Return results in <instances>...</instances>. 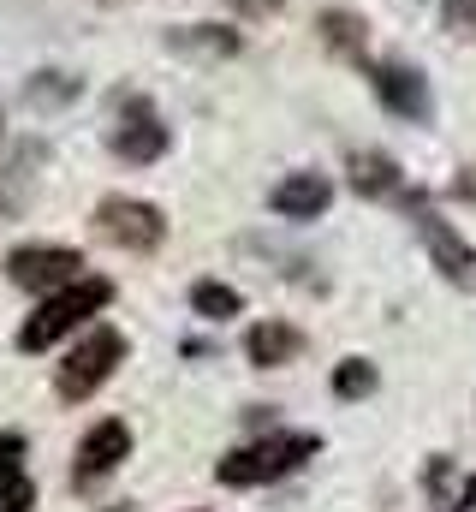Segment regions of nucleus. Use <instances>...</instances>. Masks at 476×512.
Here are the masks:
<instances>
[{
    "label": "nucleus",
    "instance_id": "obj_14",
    "mask_svg": "<svg viewBox=\"0 0 476 512\" xmlns=\"http://www.w3.org/2000/svg\"><path fill=\"white\" fill-rule=\"evenodd\" d=\"M191 310L209 322H233V316H244V298L227 280H191Z\"/></svg>",
    "mask_w": 476,
    "mask_h": 512
},
{
    "label": "nucleus",
    "instance_id": "obj_15",
    "mask_svg": "<svg viewBox=\"0 0 476 512\" xmlns=\"http://www.w3.org/2000/svg\"><path fill=\"white\" fill-rule=\"evenodd\" d=\"M375 382H381V376H375V364H369V358H346V364L334 370V393H340V399H369Z\"/></svg>",
    "mask_w": 476,
    "mask_h": 512
},
{
    "label": "nucleus",
    "instance_id": "obj_13",
    "mask_svg": "<svg viewBox=\"0 0 476 512\" xmlns=\"http://www.w3.org/2000/svg\"><path fill=\"white\" fill-rule=\"evenodd\" d=\"M316 30H322V42L334 48V54H346V60H363V48H369V24L346 12V6H328L322 18H316Z\"/></svg>",
    "mask_w": 476,
    "mask_h": 512
},
{
    "label": "nucleus",
    "instance_id": "obj_20",
    "mask_svg": "<svg viewBox=\"0 0 476 512\" xmlns=\"http://www.w3.org/2000/svg\"><path fill=\"white\" fill-rule=\"evenodd\" d=\"M453 512H476V477L459 489V501H453Z\"/></svg>",
    "mask_w": 476,
    "mask_h": 512
},
{
    "label": "nucleus",
    "instance_id": "obj_5",
    "mask_svg": "<svg viewBox=\"0 0 476 512\" xmlns=\"http://www.w3.org/2000/svg\"><path fill=\"white\" fill-rule=\"evenodd\" d=\"M78 274H84V251H72V245H18V251H6V280L18 292H36V298L72 286Z\"/></svg>",
    "mask_w": 476,
    "mask_h": 512
},
{
    "label": "nucleus",
    "instance_id": "obj_9",
    "mask_svg": "<svg viewBox=\"0 0 476 512\" xmlns=\"http://www.w3.org/2000/svg\"><path fill=\"white\" fill-rule=\"evenodd\" d=\"M417 233H423V245H429V256H435V268H441L453 286H476V251L459 239L453 221H441L435 209L417 203Z\"/></svg>",
    "mask_w": 476,
    "mask_h": 512
},
{
    "label": "nucleus",
    "instance_id": "obj_1",
    "mask_svg": "<svg viewBox=\"0 0 476 512\" xmlns=\"http://www.w3.org/2000/svg\"><path fill=\"white\" fill-rule=\"evenodd\" d=\"M108 304H114V280H102V274H78L72 286L48 292V298L24 316V328H18V352H54L66 334H78L84 322H96Z\"/></svg>",
    "mask_w": 476,
    "mask_h": 512
},
{
    "label": "nucleus",
    "instance_id": "obj_17",
    "mask_svg": "<svg viewBox=\"0 0 476 512\" xmlns=\"http://www.w3.org/2000/svg\"><path fill=\"white\" fill-rule=\"evenodd\" d=\"M24 453H30V441H24L18 429H0V483L24 471Z\"/></svg>",
    "mask_w": 476,
    "mask_h": 512
},
{
    "label": "nucleus",
    "instance_id": "obj_12",
    "mask_svg": "<svg viewBox=\"0 0 476 512\" xmlns=\"http://www.w3.org/2000/svg\"><path fill=\"white\" fill-rule=\"evenodd\" d=\"M346 173H352V185L363 197H399V161L381 155V149H357L346 161Z\"/></svg>",
    "mask_w": 476,
    "mask_h": 512
},
{
    "label": "nucleus",
    "instance_id": "obj_21",
    "mask_svg": "<svg viewBox=\"0 0 476 512\" xmlns=\"http://www.w3.org/2000/svg\"><path fill=\"white\" fill-rule=\"evenodd\" d=\"M114 512H131V507H114Z\"/></svg>",
    "mask_w": 476,
    "mask_h": 512
},
{
    "label": "nucleus",
    "instance_id": "obj_19",
    "mask_svg": "<svg viewBox=\"0 0 476 512\" xmlns=\"http://www.w3.org/2000/svg\"><path fill=\"white\" fill-rule=\"evenodd\" d=\"M227 6H233V12H244V18H268L280 0H227Z\"/></svg>",
    "mask_w": 476,
    "mask_h": 512
},
{
    "label": "nucleus",
    "instance_id": "obj_4",
    "mask_svg": "<svg viewBox=\"0 0 476 512\" xmlns=\"http://www.w3.org/2000/svg\"><path fill=\"white\" fill-rule=\"evenodd\" d=\"M96 233L131 256H149L167 245V215L143 197H102L96 203Z\"/></svg>",
    "mask_w": 476,
    "mask_h": 512
},
{
    "label": "nucleus",
    "instance_id": "obj_10",
    "mask_svg": "<svg viewBox=\"0 0 476 512\" xmlns=\"http://www.w3.org/2000/svg\"><path fill=\"white\" fill-rule=\"evenodd\" d=\"M328 203H334V185H328L322 173H286V179L268 191V209H274L280 221H322Z\"/></svg>",
    "mask_w": 476,
    "mask_h": 512
},
{
    "label": "nucleus",
    "instance_id": "obj_8",
    "mask_svg": "<svg viewBox=\"0 0 476 512\" xmlns=\"http://www.w3.org/2000/svg\"><path fill=\"white\" fill-rule=\"evenodd\" d=\"M108 149H114L119 161H131V167L161 161V155H167V126H161V114H155L149 102H125V120L114 126Z\"/></svg>",
    "mask_w": 476,
    "mask_h": 512
},
{
    "label": "nucleus",
    "instance_id": "obj_11",
    "mask_svg": "<svg viewBox=\"0 0 476 512\" xmlns=\"http://www.w3.org/2000/svg\"><path fill=\"white\" fill-rule=\"evenodd\" d=\"M304 352V334L292 328V322H280V316H262V322H250V334H244V358L256 364V370H280V364H292Z\"/></svg>",
    "mask_w": 476,
    "mask_h": 512
},
{
    "label": "nucleus",
    "instance_id": "obj_3",
    "mask_svg": "<svg viewBox=\"0 0 476 512\" xmlns=\"http://www.w3.org/2000/svg\"><path fill=\"white\" fill-rule=\"evenodd\" d=\"M119 364H125V334H119V328H90V334L60 358V370H54V393H60L66 405H78V399H90L96 387L108 382Z\"/></svg>",
    "mask_w": 476,
    "mask_h": 512
},
{
    "label": "nucleus",
    "instance_id": "obj_16",
    "mask_svg": "<svg viewBox=\"0 0 476 512\" xmlns=\"http://www.w3.org/2000/svg\"><path fill=\"white\" fill-rule=\"evenodd\" d=\"M30 507H36V483H30L24 471L6 477V483H0V512H30Z\"/></svg>",
    "mask_w": 476,
    "mask_h": 512
},
{
    "label": "nucleus",
    "instance_id": "obj_22",
    "mask_svg": "<svg viewBox=\"0 0 476 512\" xmlns=\"http://www.w3.org/2000/svg\"><path fill=\"white\" fill-rule=\"evenodd\" d=\"M197 512H203V507H197Z\"/></svg>",
    "mask_w": 476,
    "mask_h": 512
},
{
    "label": "nucleus",
    "instance_id": "obj_18",
    "mask_svg": "<svg viewBox=\"0 0 476 512\" xmlns=\"http://www.w3.org/2000/svg\"><path fill=\"white\" fill-rule=\"evenodd\" d=\"M447 24L453 30H476V0H447Z\"/></svg>",
    "mask_w": 476,
    "mask_h": 512
},
{
    "label": "nucleus",
    "instance_id": "obj_7",
    "mask_svg": "<svg viewBox=\"0 0 476 512\" xmlns=\"http://www.w3.org/2000/svg\"><path fill=\"white\" fill-rule=\"evenodd\" d=\"M369 84H375V96H381V108L387 114H399V120H411V126H423L429 120V78L417 72V66H405V60H381V66H369Z\"/></svg>",
    "mask_w": 476,
    "mask_h": 512
},
{
    "label": "nucleus",
    "instance_id": "obj_2",
    "mask_svg": "<svg viewBox=\"0 0 476 512\" xmlns=\"http://www.w3.org/2000/svg\"><path fill=\"white\" fill-rule=\"evenodd\" d=\"M310 453H322V435H310V429L250 435L244 447H233V453L215 465V477H221L227 489H262V483H280L286 471H298Z\"/></svg>",
    "mask_w": 476,
    "mask_h": 512
},
{
    "label": "nucleus",
    "instance_id": "obj_6",
    "mask_svg": "<svg viewBox=\"0 0 476 512\" xmlns=\"http://www.w3.org/2000/svg\"><path fill=\"white\" fill-rule=\"evenodd\" d=\"M125 459H131V429H125L119 417H102V423L84 429V441H78V453H72V483L90 489V483L114 477Z\"/></svg>",
    "mask_w": 476,
    "mask_h": 512
}]
</instances>
